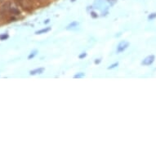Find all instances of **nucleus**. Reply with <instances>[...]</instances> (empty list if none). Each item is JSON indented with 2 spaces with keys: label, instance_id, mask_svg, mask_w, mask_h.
Wrapping results in <instances>:
<instances>
[{
  "label": "nucleus",
  "instance_id": "obj_1",
  "mask_svg": "<svg viewBox=\"0 0 156 156\" xmlns=\"http://www.w3.org/2000/svg\"><path fill=\"white\" fill-rule=\"evenodd\" d=\"M129 45H130V44H129L128 41L120 42V43L118 44L117 48H116V53L119 54V53H121V52L124 51L126 49L128 48V47H129Z\"/></svg>",
  "mask_w": 156,
  "mask_h": 156
},
{
  "label": "nucleus",
  "instance_id": "obj_2",
  "mask_svg": "<svg viewBox=\"0 0 156 156\" xmlns=\"http://www.w3.org/2000/svg\"><path fill=\"white\" fill-rule=\"evenodd\" d=\"M155 61V56L154 55H149L141 62V65L144 66H149L153 64Z\"/></svg>",
  "mask_w": 156,
  "mask_h": 156
},
{
  "label": "nucleus",
  "instance_id": "obj_3",
  "mask_svg": "<svg viewBox=\"0 0 156 156\" xmlns=\"http://www.w3.org/2000/svg\"><path fill=\"white\" fill-rule=\"evenodd\" d=\"M18 3L24 8V9H30L32 8L30 2L29 0H19Z\"/></svg>",
  "mask_w": 156,
  "mask_h": 156
},
{
  "label": "nucleus",
  "instance_id": "obj_4",
  "mask_svg": "<svg viewBox=\"0 0 156 156\" xmlns=\"http://www.w3.org/2000/svg\"><path fill=\"white\" fill-rule=\"evenodd\" d=\"M45 70V68L44 67H39V68H36V69L30 70V75H37V74H42Z\"/></svg>",
  "mask_w": 156,
  "mask_h": 156
},
{
  "label": "nucleus",
  "instance_id": "obj_5",
  "mask_svg": "<svg viewBox=\"0 0 156 156\" xmlns=\"http://www.w3.org/2000/svg\"><path fill=\"white\" fill-rule=\"evenodd\" d=\"M51 30V27H50V26H48V27H45V28L41 29V30H39L36 31L35 34H47Z\"/></svg>",
  "mask_w": 156,
  "mask_h": 156
},
{
  "label": "nucleus",
  "instance_id": "obj_6",
  "mask_svg": "<svg viewBox=\"0 0 156 156\" xmlns=\"http://www.w3.org/2000/svg\"><path fill=\"white\" fill-rule=\"evenodd\" d=\"M80 25V23L78 22V21H72L71 23H69L66 27V30H71V29H74L75 27H78Z\"/></svg>",
  "mask_w": 156,
  "mask_h": 156
},
{
  "label": "nucleus",
  "instance_id": "obj_7",
  "mask_svg": "<svg viewBox=\"0 0 156 156\" xmlns=\"http://www.w3.org/2000/svg\"><path fill=\"white\" fill-rule=\"evenodd\" d=\"M10 13L11 14H12V15L18 16L21 14V12H20V11H19V9H17L16 8H12V7H11Z\"/></svg>",
  "mask_w": 156,
  "mask_h": 156
},
{
  "label": "nucleus",
  "instance_id": "obj_8",
  "mask_svg": "<svg viewBox=\"0 0 156 156\" xmlns=\"http://www.w3.org/2000/svg\"><path fill=\"white\" fill-rule=\"evenodd\" d=\"M85 76V73L84 72H79L74 75V79H82Z\"/></svg>",
  "mask_w": 156,
  "mask_h": 156
},
{
  "label": "nucleus",
  "instance_id": "obj_9",
  "mask_svg": "<svg viewBox=\"0 0 156 156\" xmlns=\"http://www.w3.org/2000/svg\"><path fill=\"white\" fill-rule=\"evenodd\" d=\"M38 50H34V51H31L30 53V55L28 56V60L33 59L34 57V56H35L37 54H38Z\"/></svg>",
  "mask_w": 156,
  "mask_h": 156
},
{
  "label": "nucleus",
  "instance_id": "obj_10",
  "mask_svg": "<svg viewBox=\"0 0 156 156\" xmlns=\"http://www.w3.org/2000/svg\"><path fill=\"white\" fill-rule=\"evenodd\" d=\"M8 38H9V35H8V34H0V40H2V41L7 40Z\"/></svg>",
  "mask_w": 156,
  "mask_h": 156
},
{
  "label": "nucleus",
  "instance_id": "obj_11",
  "mask_svg": "<svg viewBox=\"0 0 156 156\" xmlns=\"http://www.w3.org/2000/svg\"><path fill=\"white\" fill-rule=\"evenodd\" d=\"M154 19H156V12H152L148 16L149 21H153Z\"/></svg>",
  "mask_w": 156,
  "mask_h": 156
},
{
  "label": "nucleus",
  "instance_id": "obj_12",
  "mask_svg": "<svg viewBox=\"0 0 156 156\" xmlns=\"http://www.w3.org/2000/svg\"><path fill=\"white\" fill-rule=\"evenodd\" d=\"M119 62H115V63H113L112 65H110V66H108L107 69H115V68H116V67L119 66Z\"/></svg>",
  "mask_w": 156,
  "mask_h": 156
},
{
  "label": "nucleus",
  "instance_id": "obj_13",
  "mask_svg": "<svg viewBox=\"0 0 156 156\" xmlns=\"http://www.w3.org/2000/svg\"><path fill=\"white\" fill-rule=\"evenodd\" d=\"M87 52H82V53H80V55H79V58H80V59H84L85 57H86V56H87Z\"/></svg>",
  "mask_w": 156,
  "mask_h": 156
},
{
  "label": "nucleus",
  "instance_id": "obj_14",
  "mask_svg": "<svg viewBox=\"0 0 156 156\" xmlns=\"http://www.w3.org/2000/svg\"><path fill=\"white\" fill-rule=\"evenodd\" d=\"M101 62V58H97V59L94 61L95 65H99Z\"/></svg>",
  "mask_w": 156,
  "mask_h": 156
},
{
  "label": "nucleus",
  "instance_id": "obj_15",
  "mask_svg": "<svg viewBox=\"0 0 156 156\" xmlns=\"http://www.w3.org/2000/svg\"><path fill=\"white\" fill-rule=\"evenodd\" d=\"M91 16H92V18H97V16H98V15H97L95 12H91Z\"/></svg>",
  "mask_w": 156,
  "mask_h": 156
},
{
  "label": "nucleus",
  "instance_id": "obj_16",
  "mask_svg": "<svg viewBox=\"0 0 156 156\" xmlns=\"http://www.w3.org/2000/svg\"><path fill=\"white\" fill-rule=\"evenodd\" d=\"M49 22H50V20H49V19H47L46 21H44V24H48L49 23Z\"/></svg>",
  "mask_w": 156,
  "mask_h": 156
},
{
  "label": "nucleus",
  "instance_id": "obj_17",
  "mask_svg": "<svg viewBox=\"0 0 156 156\" xmlns=\"http://www.w3.org/2000/svg\"><path fill=\"white\" fill-rule=\"evenodd\" d=\"M4 0H0V3H3Z\"/></svg>",
  "mask_w": 156,
  "mask_h": 156
},
{
  "label": "nucleus",
  "instance_id": "obj_18",
  "mask_svg": "<svg viewBox=\"0 0 156 156\" xmlns=\"http://www.w3.org/2000/svg\"><path fill=\"white\" fill-rule=\"evenodd\" d=\"M41 1H47V0H41Z\"/></svg>",
  "mask_w": 156,
  "mask_h": 156
}]
</instances>
